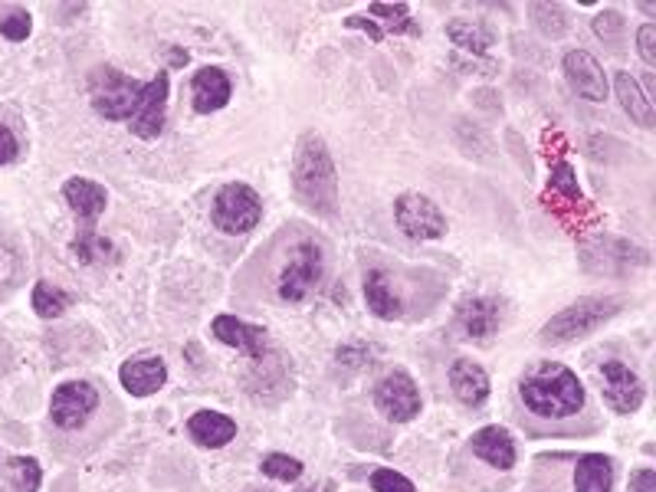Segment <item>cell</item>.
Segmentation results:
<instances>
[{"mask_svg": "<svg viewBox=\"0 0 656 492\" xmlns=\"http://www.w3.org/2000/svg\"><path fill=\"white\" fill-rule=\"evenodd\" d=\"M292 191L296 197L322 214L332 217L338 207V174H335V161L325 148V141L315 131H306L296 145V158H292Z\"/></svg>", "mask_w": 656, "mask_h": 492, "instance_id": "6da1fadb", "label": "cell"}, {"mask_svg": "<svg viewBox=\"0 0 656 492\" xmlns=\"http://www.w3.org/2000/svg\"><path fill=\"white\" fill-rule=\"evenodd\" d=\"M522 404L539 417H572L585 408V385L559 362H539L519 381Z\"/></svg>", "mask_w": 656, "mask_h": 492, "instance_id": "7a4b0ae2", "label": "cell"}, {"mask_svg": "<svg viewBox=\"0 0 656 492\" xmlns=\"http://www.w3.org/2000/svg\"><path fill=\"white\" fill-rule=\"evenodd\" d=\"M138 92H141V82H135L131 76H125L115 66H99L89 72V102L108 122L131 118Z\"/></svg>", "mask_w": 656, "mask_h": 492, "instance_id": "3957f363", "label": "cell"}, {"mask_svg": "<svg viewBox=\"0 0 656 492\" xmlns=\"http://www.w3.org/2000/svg\"><path fill=\"white\" fill-rule=\"evenodd\" d=\"M325 276V256H322V247L312 243V240H299L283 270H279V283H276V293L283 302H302Z\"/></svg>", "mask_w": 656, "mask_h": 492, "instance_id": "277c9868", "label": "cell"}, {"mask_svg": "<svg viewBox=\"0 0 656 492\" xmlns=\"http://www.w3.org/2000/svg\"><path fill=\"white\" fill-rule=\"evenodd\" d=\"M210 217H214V227L220 233H230V237H240V233H250L260 217H263V201L260 194L250 187V184H223L214 197V207H210Z\"/></svg>", "mask_w": 656, "mask_h": 492, "instance_id": "5b68a950", "label": "cell"}, {"mask_svg": "<svg viewBox=\"0 0 656 492\" xmlns=\"http://www.w3.org/2000/svg\"><path fill=\"white\" fill-rule=\"evenodd\" d=\"M621 309L618 299H578L575 306L562 309L552 322H545L542 329V342H575V339H585L591 335L598 325H605L614 312Z\"/></svg>", "mask_w": 656, "mask_h": 492, "instance_id": "8992f818", "label": "cell"}, {"mask_svg": "<svg viewBox=\"0 0 656 492\" xmlns=\"http://www.w3.org/2000/svg\"><path fill=\"white\" fill-rule=\"evenodd\" d=\"M394 220L411 240H440L447 233V217L427 194H401L394 201Z\"/></svg>", "mask_w": 656, "mask_h": 492, "instance_id": "52a82bcc", "label": "cell"}, {"mask_svg": "<svg viewBox=\"0 0 656 492\" xmlns=\"http://www.w3.org/2000/svg\"><path fill=\"white\" fill-rule=\"evenodd\" d=\"M375 404L378 411L394 421V424H407L421 414V391L417 385L411 381V375L404 371H391L378 381L375 388Z\"/></svg>", "mask_w": 656, "mask_h": 492, "instance_id": "ba28073f", "label": "cell"}, {"mask_svg": "<svg viewBox=\"0 0 656 492\" xmlns=\"http://www.w3.org/2000/svg\"><path fill=\"white\" fill-rule=\"evenodd\" d=\"M601 388H605L601 394H605L608 408L618 411V414H634V411H641L644 394H647L641 375H637L631 365H624V362H605V365H601Z\"/></svg>", "mask_w": 656, "mask_h": 492, "instance_id": "9c48e42d", "label": "cell"}, {"mask_svg": "<svg viewBox=\"0 0 656 492\" xmlns=\"http://www.w3.org/2000/svg\"><path fill=\"white\" fill-rule=\"evenodd\" d=\"M95 408H99V391L89 381H66L53 391L49 421L59 431H76Z\"/></svg>", "mask_w": 656, "mask_h": 492, "instance_id": "30bf717a", "label": "cell"}, {"mask_svg": "<svg viewBox=\"0 0 656 492\" xmlns=\"http://www.w3.org/2000/svg\"><path fill=\"white\" fill-rule=\"evenodd\" d=\"M164 112H168V76L158 72L151 82L141 85L138 92V102H135V112L128 118V128L131 135L138 138H158L161 128H164Z\"/></svg>", "mask_w": 656, "mask_h": 492, "instance_id": "8fae6325", "label": "cell"}, {"mask_svg": "<svg viewBox=\"0 0 656 492\" xmlns=\"http://www.w3.org/2000/svg\"><path fill=\"white\" fill-rule=\"evenodd\" d=\"M565 76H568L572 89L582 99H588V102H605L608 99V76H605L601 62L588 49H572L565 56Z\"/></svg>", "mask_w": 656, "mask_h": 492, "instance_id": "7c38bea8", "label": "cell"}, {"mask_svg": "<svg viewBox=\"0 0 656 492\" xmlns=\"http://www.w3.org/2000/svg\"><path fill=\"white\" fill-rule=\"evenodd\" d=\"M457 325L473 342H490L499 332V306L483 296H467L457 306Z\"/></svg>", "mask_w": 656, "mask_h": 492, "instance_id": "4fadbf2b", "label": "cell"}, {"mask_svg": "<svg viewBox=\"0 0 656 492\" xmlns=\"http://www.w3.org/2000/svg\"><path fill=\"white\" fill-rule=\"evenodd\" d=\"M118 381L128 394L135 398H148L154 391L164 388L168 381V365L158 355H141V358H128L118 371Z\"/></svg>", "mask_w": 656, "mask_h": 492, "instance_id": "5bb4252c", "label": "cell"}, {"mask_svg": "<svg viewBox=\"0 0 656 492\" xmlns=\"http://www.w3.org/2000/svg\"><path fill=\"white\" fill-rule=\"evenodd\" d=\"M230 92H233V82H230V76L220 66L197 69V76L191 82V99H194V108L200 115H210V112L223 108L230 102Z\"/></svg>", "mask_w": 656, "mask_h": 492, "instance_id": "9a60e30c", "label": "cell"}, {"mask_svg": "<svg viewBox=\"0 0 656 492\" xmlns=\"http://www.w3.org/2000/svg\"><path fill=\"white\" fill-rule=\"evenodd\" d=\"M214 339H220L227 348H237L250 358H260L266 352V332L256 325H246L237 316H217L214 319Z\"/></svg>", "mask_w": 656, "mask_h": 492, "instance_id": "2e32d148", "label": "cell"}, {"mask_svg": "<svg viewBox=\"0 0 656 492\" xmlns=\"http://www.w3.org/2000/svg\"><path fill=\"white\" fill-rule=\"evenodd\" d=\"M450 388H453V394H457L460 404L480 408L490 398V375L476 362L460 358V362L450 365Z\"/></svg>", "mask_w": 656, "mask_h": 492, "instance_id": "e0dca14e", "label": "cell"}, {"mask_svg": "<svg viewBox=\"0 0 656 492\" xmlns=\"http://www.w3.org/2000/svg\"><path fill=\"white\" fill-rule=\"evenodd\" d=\"M470 447L493 470H513L516 467V444H513V434L503 431V427H483V431H476L473 440H470Z\"/></svg>", "mask_w": 656, "mask_h": 492, "instance_id": "ac0fdd59", "label": "cell"}, {"mask_svg": "<svg viewBox=\"0 0 656 492\" xmlns=\"http://www.w3.org/2000/svg\"><path fill=\"white\" fill-rule=\"evenodd\" d=\"M62 197L66 204L72 207V214L85 224H92L95 217H102L105 204H108V194L99 181H89V178H69L62 184Z\"/></svg>", "mask_w": 656, "mask_h": 492, "instance_id": "d6986e66", "label": "cell"}, {"mask_svg": "<svg viewBox=\"0 0 656 492\" xmlns=\"http://www.w3.org/2000/svg\"><path fill=\"white\" fill-rule=\"evenodd\" d=\"M187 431H191L194 444H200L207 450H220V447H227L237 437V424L227 414H220V411H197L187 421Z\"/></svg>", "mask_w": 656, "mask_h": 492, "instance_id": "ffe728a7", "label": "cell"}, {"mask_svg": "<svg viewBox=\"0 0 656 492\" xmlns=\"http://www.w3.org/2000/svg\"><path fill=\"white\" fill-rule=\"evenodd\" d=\"M614 89H618V99H621L624 112H628L641 128H654V102L644 95L641 82H637L631 72H614Z\"/></svg>", "mask_w": 656, "mask_h": 492, "instance_id": "44dd1931", "label": "cell"}, {"mask_svg": "<svg viewBox=\"0 0 656 492\" xmlns=\"http://www.w3.org/2000/svg\"><path fill=\"white\" fill-rule=\"evenodd\" d=\"M614 490V460L605 454H588L578 460L575 492H611Z\"/></svg>", "mask_w": 656, "mask_h": 492, "instance_id": "7402d4cb", "label": "cell"}, {"mask_svg": "<svg viewBox=\"0 0 656 492\" xmlns=\"http://www.w3.org/2000/svg\"><path fill=\"white\" fill-rule=\"evenodd\" d=\"M365 302L378 319H398L401 316V299H398L391 276L384 270H371L365 276Z\"/></svg>", "mask_w": 656, "mask_h": 492, "instance_id": "603a6c76", "label": "cell"}, {"mask_svg": "<svg viewBox=\"0 0 656 492\" xmlns=\"http://www.w3.org/2000/svg\"><path fill=\"white\" fill-rule=\"evenodd\" d=\"M447 36H450L460 49L476 53V56H483V53L493 46V33H490V26L480 23V20H450V23H447Z\"/></svg>", "mask_w": 656, "mask_h": 492, "instance_id": "cb8c5ba5", "label": "cell"}, {"mask_svg": "<svg viewBox=\"0 0 656 492\" xmlns=\"http://www.w3.org/2000/svg\"><path fill=\"white\" fill-rule=\"evenodd\" d=\"M30 302H33V312H36L39 319H59V316L69 309L72 296H69L66 289L53 286V283H36Z\"/></svg>", "mask_w": 656, "mask_h": 492, "instance_id": "d4e9b609", "label": "cell"}, {"mask_svg": "<svg viewBox=\"0 0 656 492\" xmlns=\"http://www.w3.org/2000/svg\"><path fill=\"white\" fill-rule=\"evenodd\" d=\"M72 256L79 260V263H105V260H115V247L105 240V237H99V233H92V230H82L76 240H72Z\"/></svg>", "mask_w": 656, "mask_h": 492, "instance_id": "484cf974", "label": "cell"}, {"mask_svg": "<svg viewBox=\"0 0 656 492\" xmlns=\"http://www.w3.org/2000/svg\"><path fill=\"white\" fill-rule=\"evenodd\" d=\"M7 473H10V483H13V492H36L39 490V464L33 457H13L7 460Z\"/></svg>", "mask_w": 656, "mask_h": 492, "instance_id": "4316f807", "label": "cell"}, {"mask_svg": "<svg viewBox=\"0 0 656 492\" xmlns=\"http://www.w3.org/2000/svg\"><path fill=\"white\" fill-rule=\"evenodd\" d=\"M260 470H263L269 480H276V483H296V480L302 477V464H299L296 457H286V454H269V457H263Z\"/></svg>", "mask_w": 656, "mask_h": 492, "instance_id": "83f0119b", "label": "cell"}, {"mask_svg": "<svg viewBox=\"0 0 656 492\" xmlns=\"http://www.w3.org/2000/svg\"><path fill=\"white\" fill-rule=\"evenodd\" d=\"M368 13L371 16H384L388 30H394V33H414L417 30V26H411L414 20H411V7L407 3H371Z\"/></svg>", "mask_w": 656, "mask_h": 492, "instance_id": "f1b7e54d", "label": "cell"}, {"mask_svg": "<svg viewBox=\"0 0 656 492\" xmlns=\"http://www.w3.org/2000/svg\"><path fill=\"white\" fill-rule=\"evenodd\" d=\"M532 16H536L539 30H542V33H549V36H562V33L568 30V23H565V13H562V7H559V3H536V7H532Z\"/></svg>", "mask_w": 656, "mask_h": 492, "instance_id": "f546056e", "label": "cell"}, {"mask_svg": "<svg viewBox=\"0 0 656 492\" xmlns=\"http://www.w3.org/2000/svg\"><path fill=\"white\" fill-rule=\"evenodd\" d=\"M552 191H559V194H565L568 201H582V187H578V178H575V168L568 164V161H559L555 168H552Z\"/></svg>", "mask_w": 656, "mask_h": 492, "instance_id": "4dcf8cb0", "label": "cell"}, {"mask_svg": "<svg viewBox=\"0 0 656 492\" xmlns=\"http://www.w3.org/2000/svg\"><path fill=\"white\" fill-rule=\"evenodd\" d=\"M0 33H3L7 39H13V43L26 39V36H30V13L20 10V7L7 10V13L0 16Z\"/></svg>", "mask_w": 656, "mask_h": 492, "instance_id": "1f68e13d", "label": "cell"}, {"mask_svg": "<svg viewBox=\"0 0 656 492\" xmlns=\"http://www.w3.org/2000/svg\"><path fill=\"white\" fill-rule=\"evenodd\" d=\"M371 490L375 492H417L407 477H401L398 470H375L371 473Z\"/></svg>", "mask_w": 656, "mask_h": 492, "instance_id": "d6a6232c", "label": "cell"}, {"mask_svg": "<svg viewBox=\"0 0 656 492\" xmlns=\"http://www.w3.org/2000/svg\"><path fill=\"white\" fill-rule=\"evenodd\" d=\"M595 33H598L605 43H618V39L624 36V16H621L618 10H605V13H598V20H595Z\"/></svg>", "mask_w": 656, "mask_h": 492, "instance_id": "836d02e7", "label": "cell"}, {"mask_svg": "<svg viewBox=\"0 0 656 492\" xmlns=\"http://www.w3.org/2000/svg\"><path fill=\"white\" fill-rule=\"evenodd\" d=\"M637 46H641V56L647 66H656V26L654 23H644L637 30Z\"/></svg>", "mask_w": 656, "mask_h": 492, "instance_id": "e575fe53", "label": "cell"}, {"mask_svg": "<svg viewBox=\"0 0 656 492\" xmlns=\"http://www.w3.org/2000/svg\"><path fill=\"white\" fill-rule=\"evenodd\" d=\"M16 155H20V145H16V135L0 122V164H10V161H16Z\"/></svg>", "mask_w": 656, "mask_h": 492, "instance_id": "d590c367", "label": "cell"}, {"mask_svg": "<svg viewBox=\"0 0 656 492\" xmlns=\"http://www.w3.org/2000/svg\"><path fill=\"white\" fill-rule=\"evenodd\" d=\"M345 26H348V30H365V33H368L375 43H381V39H384V30H381L375 20H368V16H348V20H345Z\"/></svg>", "mask_w": 656, "mask_h": 492, "instance_id": "8d00e7d4", "label": "cell"}, {"mask_svg": "<svg viewBox=\"0 0 656 492\" xmlns=\"http://www.w3.org/2000/svg\"><path fill=\"white\" fill-rule=\"evenodd\" d=\"M628 492H656V470H637L634 477H631V490Z\"/></svg>", "mask_w": 656, "mask_h": 492, "instance_id": "74e56055", "label": "cell"}]
</instances>
